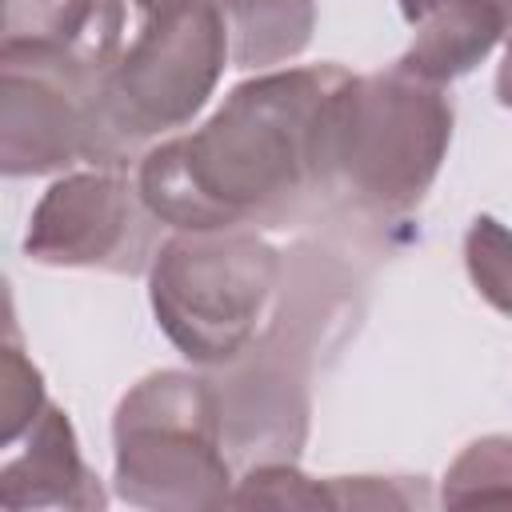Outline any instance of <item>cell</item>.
Here are the masks:
<instances>
[{
    "label": "cell",
    "mask_w": 512,
    "mask_h": 512,
    "mask_svg": "<svg viewBox=\"0 0 512 512\" xmlns=\"http://www.w3.org/2000/svg\"><path fill=\"white\" fill-rule=\"evenodd\" d=\"M236 68H276L296 60L316 28V0H220Z\"/></svg>",
    "instance_id": "8fae6325"
},
{
    "label": "cell",
    "mask_w": 512,
    "mask_h": 512,
    "mask_svg": "<svg viewBox=\"0 0 512 512\" xmlns=\"http://www.w3.org/2000/svg\"><path fill=\"white\" fill-rule=\"evenodd\" d=\"M452 100L404 68L348 76L328 120L324 192L372 216H404L432 188L452 144Z\"/></svg>",
    "instance_id": "7a4b0ae2"
},
{
    "label": "cell",
    "mask_w": 512,
    "mask_h": 512,
    "mask_svg": "<svg viewBox=\"0 0 512 512\" xmlns=\"http://www.w3.org/2000/svg\"><path fill=\"white\" fill-rule=\"evenodd\" d=\"M100 80L68 56L0 52V172L48 176L72 164L124 168L104 120Z\"/></svg>",
    "instance_id": "8992f818"
},
{
    "label": "cell",
    "mask_w": 512,
    "mask_h": 512,
    "mask_svg": "<svg viewBox=\"0 0 512 512\" xmlns=\"http://www.w3.org/2000/svg\"><path fill=\"white\" fill-rule=\"evenodd\" d=\"M464 268L472 288L512 320V228L496 216H476L464 232Z\"/></svg>",
    "instance_id": "4fadbf2b"
},
{
    "label": "cell",
    "mask_w": 512,
    "mask_h": 512,
    "mask_svg": "<svg viewBox=\"0 0 512 512\" xmlns=\"http://www.w3.org/2000/svg\"><path fill=\"white\" fill-rule=\"evenodd\" d=\"M396 4H400V12H404L408 24H420V20H428L444 0H396Z\"/></svg>",
    "instance_id": "e0dca14e"
},
{
    "label": "cell",
    "mask_w": 512,
    "mask_h": 512,
    "mask_svg": "<svg viewBox=\"0 0 512 512\" xmlns=\"http://www.w3.org/2000/svg\"><path fill=\"white\" fill-rule=\"evenodd\" d=\"M348 76L340 64H308L236 84L196 132L140 156L144 208L176 232L248 228L284 216L308 188H324L328 120Z\"/></svg>",
    "instance_id": "6da1fadb"
},
{
    "label": "cell",
    "mask_w": 512,
    "mask_h": 512,
    "mask_svg": "<svg viewBox=\"0 0 512 512\" xmlns=\"http://www.w3.org/2000/svg\"><path fill=\"white\" fill-rule=\"evenodd\" d=\"M504 32V0H444L428 20L416 24V40L396 68L444 88L488 60Z\"/></svg>",
    "instance_id": "30bf717a"
},
{
    "label": "cell",
    "mask_w": 512,
    "mask_h": 512,
    "mask_svg": "<svg viewBox=\"0 0 512 512\" xmlns=\"http://www.w3.org/2000/svg\"><path fill=\"white\" fill-rule=\"evenodd\" d=\"M44 408H48L44 380H40L36 364L20 352L16 336H8L4 364H0V448H12L36 424V416Z\"/></svg>",
    "instance_id": "5bb4252c"
},
{
    "label": "cell",
    "mask_w": 512,
    "mask_h": 512,
    "mask_svg": "<svg viewBox=\"0 0 512 512\" xmlns=\"http://www.w3.org/2000/svg\"><path fill=\"white\" fill-rule=\"evenodd\" d=\"M232 504L252 508V504H268V508H336L328 480H312L304 472H296L292 464H260L252 468L236 492Z\"/></svg>",
    "instance_id": "9a60e30c"
},
{
    "label": "cell",
    "mask_w": 512,
    "mask_h": 512,
    "mask_svg": "<svg viewBox=\"0 0 512 512\" xmlns=\"http://www.w3.org/2000/svg\"><path fill=\"white\" fill-rule=\"evenodd\" d=\"M152 224H160L124 168L64 172L32 208L24 256L48 268L140 272L152 264Z\"/></svg>",
    "instance_id": "52a82bcc"
},
{
    "label": "cell",
    "mask_w": 512,
    "mask_h": 512,
    "mask_svg": "<svg viewBox=\"0 0 512 512\" xmlns=\"http://www.w3.org/2000/svg\"><path fill=\"white\" fill-rule=\"evenodd\" d=\"M116 496L136 508L192 512L232 504L220 392L192 372H152L112 416Z\"/></svg>",
    "instance_id": "277c9868"
},
{
    "label": "cell",
    "mask_w": 512,
    "mask_h": 512,
    "mask_svg": "<svg viewBox=\"0 0 512 512\" xmlns=\"http://www.w3.org/2000/svg\"><path fill=\"white\" fill-rule=\"evenodd\" d=\"M504 36H508V44H504V60H500V68H496V100H500L504 108H512V28H508Z\"/></svg>",
    "instance_id": "2e32d148"
},
{
    "label": "cell",
    "mask_w": 512,
    "mask_h": 512,
    "mask_svg": "<svg viewBox=\"0 0 512 512\" xmlns=\"http://www.w3.org/2000/svg\"><path fill=\"white\" fill-rule=\"evenodd\" d=\"M232 60L220 4L184 0L140 16V32L100 80V120L128 164L136 144L192 124Z\"/></svg>",
    "instance_id": "5b68a950"
},
{
    "label": "cell",
    "mask_w": 512,
    "mask_h": 512,
    "mask_svg": "<svg viewBox=\"0 0 512 512\" xmlns=\"http://www.w3.org/2000/svg\"><path fill=\"white\" fill-rule=\"evenodd\" d=\"M124 0H4L0 52H52L104 76L120 48Z\"/></svg>",
    "instance_id": "9c48e42d"
},
{
    "label": "cell",
    "mask_w": 512,
    "mask_h": 512,
    "mask_svg": "<svg viewBox=\"0 0 512 512\" xmlns=\"http://www.w3.org/2000/svg\"><path fill=\"white\" fill-rule=\"evenodd\" d=\"M440 500L448 508L512 504V436L472 440L444 472Z\"/></svg>",
    "instance_id": "7c38bea8"
},
{
    "label": "cell",
    "mask_w": 512,
    "mask_h": 512,
    "mask_svg": "<svg viewBox=\"0 0 512 512\" xmlns=\"http://www.w3.org/2000/svg\"><path fill=\"white\" fill-rule=\"evenodd\" d=\"M108 496L100 476L84 464L76 428L64 408L48 404L36 424L24 432V448L0 464V508L32 512V508H104Z\"/></svg>",
    "instance_id": "ba28073f"
},
{
    "label": "cell",
    "mask_w": 512,
    "mask_h": 512,
    "mask_svg": "<svg viewBox=\"0 0 512 512\" xmlns=\"http://www.w3.org/2000/svg\"><path fill=\"white\" fill-rule=\"evenodd\" d=\"M168 4H184V0H132V8H136L140 16H148V12H160V8H168ZM212 4H220V0H212Z\"/></svg>",
    "instance_id": "ac0fdd59"
},
{
    "label": "cell",
    "mask_w": 512,
    "mask_h": 512,
    "mask_svg": "<svg viewBox=\"0 0 512 512\" xmlns=\"http://www.w3.org/2000/svg\"><path fill=\"white\" fill-rule=\"evenodd\" d=\"M280 280V256L252 228L176 232L156 244L148 296L180 356L224 368L260 336Z\"/></svg>",
    "instance_id": "3957f363"
}]
</instances>
